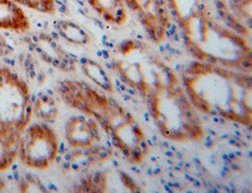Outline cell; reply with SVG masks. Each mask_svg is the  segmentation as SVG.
I'll return each mask as SVG.
<instances>
[{"label":"cell","mask_w":252,"mask_h":193,"mask_svg":"<svg viewBox=\"0 0 252 193\" xmlns=\"http://www.w3.org/2000/svg\"><path fill=\"white\" fill-rule=\"evenodd\" d=\"M184 83L191 102L202 112L252 124L251 76L202 62L186 71Z\"/></svg>","instance_id":"6da1fadb"},{"label":"cell","mask_w":252,"mask_h":193,"mask_svg":"<svg viewBox=\"0 0 252 193\" xmlns=\"http://www.w3.org/2000/svg\"><path fill=\"white\" fill-rule=\"evenodd\" d=\"M181 22L189 49L200 61L251 70L252 49L246 40L226 26L216 22L204 8Z\"/></svg>","instance_id":"7a4b0ae2"},{"label":"cell","mask_w":252,"mask_h":193,"mask_svg":"<svg viewBox=\"0 0 252 193\" xmlns=\"http://www.w3.org/2000/svg\"><path fill=\"white\" fill-rule=\"evenodd\" d=\"M149 111L164 137L174 141L196 140L204 132L188 94L172 85L149 97Z\"/></svg>","instance_id":"3957f363"},{"label":"cell","mask_w":252,"mask_h":193,"mask_svg":"<svg viewBox=\"0 0 252 193\" xmlns=\"http://www.w3.org/2000/svg\"><path fill=\"white\" fill-rule=\"evenodd\" d=\"M33 116L32 92L27 81L0 65V139L16 148Z\"/></svg>","instance_id":"277c9868"},{"label":"cell","mask_w":252,"mask_h":193,"mask_svg":"<svg viewBox=\"0 0 252 193\" xmlns=\"http://www.w3.org/2000/svg\"><path fill=\"white\" fill-rule=\"evenodd\" d=\"M102 127L113 144L132 163H141L149 148L147 137L133 116L103 96L90 116Z\"/></svg>","instance_id":"5b68a950"},{"label":"cell","mask_w":252,"mask_h":193,"mask_svg":"<svg viewBox=\"0 0 252 193\" xmlns=\"http://www.w3.org/2000/svg\"><path fill=\"white\" fill-rule=\"evenodd\" d=\"M17 158L29 169L46 170L56 161L60 142L55 131L46 123L30 124L17 143Z\"/></svg>","instance_id":"8992f818"},{"label":"cell","mask_w":252,"mask_h":193,"mask_svg":"<svg viewBox=\"0 0 252 193\" xmlns=\"http://www.w3.org/2000/svg\"><path fill=\"white\" fill-rule=\"evenodd\" d=\"M117 69L122 79L147 97L178 83L172 71L154 59L146 58L143 62L120 61L117 63Z\"/></svg>","instance_id":"52a82bcc"},{"label":"cell","mask_w":252,"mask_h":193,"mask_svg":"<svg viewBox=\"0 0 252 193\" xmlns=\"http://www.w3.org/2000/svg\"><path fill=\"white\" fill-rule=\"evenodd\" d=\"M126 10L131 11L142 24L149 37L160 42L170 25V11L167 0H124Z\"/></svg>","instance_id":"ba28073f"},{"label":"cell","mask_w":252,"mask_h":193,"mask_svg":"<svg viewBox=\"0 0 252 193\" xmlns=\"http://www.w3.org/2000/svg\"><path fill=\"white\" fill-rule=\"evenodd\" d=\"M31 49L47 65L63 72L76 70V61L49 34L36 33L27 39Z\"/></svg>","instance_id":"9c48e42d"},{"label":"cell","mask_w":252,"mask_h":193,"mask_svg":"<svg viewBox=\"0 0 252 193\" xmlns=\"http://www.w3.org/2000/svg\"><path fill=\"white\" fill-rule=\"evenodd\" d=\"M64 136L69 146L75 149L92 148L101 139L97 122L83 115L69 117L64 124Z\"/></svg>","instance_id":"30bf717a"},{"label":"cell","mask_w":252,"mask_h":193,"mask_svg":"<svg viewBox=\"0 0 252 193\" xmlns=\"http://www.w3.org/2000/svg\"><path fill=\"white\" fill-rule=\"evenodd\" d=\"M30 29L31 22L23 8L10 0H0V30L25 34Z\"/></svg>","instance_id":"8fae6325"},{"label":"cell","mask_w":252,"mask_h":193,"mask_svg":"<svg viewBox=\"0 0 252 193\" xmlns=\"http://www.w3.org/2000/svg\"><path fill=\"white\" fill-rule=\"evenodd\" d=\"M104 21L121 26L127 20V10L124 0H86Z\"/></svg>","instance_id":"7c38bea8"},{"label":"cell","mask_w":252,"mask_h":193,"mask_svg":"<svg viewBox=\"0 0 252 193\" xmlns=\"http://www.w3.org/2000/svg\"><path fill=\"white\" fill-rule=\"evenodd\" d=\"M32 110L36 117L46 124L55 122L59 116L57 103L46 93H40L32 101Z\"/></svg>","instance_id":"4fadbf2b"},{"label":"cell","mask_w":252,"mask_h":193,"mask_svg":"<svg viewBox=\"0 0 252 193\" xmlns=\"http://www.w3.org/2000/svg\"><path fill=\"white\" fill-rule=\"evenodd\" d=\"M55 29L62 38L75 45H86L90 42V37L79 25L66 20L55 22Z\"/></svg>","instance_id":"5bb4252c"},{"label":"cell","mask_w":252,"mask_h":193,"mask_svg":"<svg viewBox=\"0 0 252 193\" xmlns=\"http://www.w3.org/2000/svg\"><path fill=\"white\" fill-rule=\"evenodd\" d=\"M168 5L178 18L183 21L204 8L203 0H167Z\"/></svg>","instance_id":"9a60e30c"},{"label":"cell","mask_w":252,"mask_h":193,"mask_svg":"<svg viewBox=\"0 0 252 193\" xmlns=\"http://www.w3.org/2000/svg\"><path fill=\"white\" fill-rule=\"evenodd\" d=\"M82 69L84 74L94 81L96 84H98L100 87H102L104 90L107 92H114V84L111 81L110 78L107 76L106 72L103 68H101L97 63L93 61H85L82 64Z\"/></svg>","instance_id":"2e32d148"},{"label":"cell","mask_w":252,"mask_h":193,"mask_svg":"<svg viewBox=\"0 0 252 193\" xmlns=\"http://www.w3.org/2000/svg\"><path fill=\"white\" fill-rule=\"evenodd\" d=\"M19 7H26L30 10L52 14L56 11V0H10Z\"/></svg>","instance_id":"e0dca14e"},{"label":"cell","mask_w":252,"mask_h":193,"mask_svg":"<svg viewBox=\"0 0 252 193\" xmlns=\"http://www.w3.org/2000/svg\"><path fill=\"white\" fill-rule=\"evenodd\" d=\"M106 185L107 179L103 173H95L82 182L78 191L83 193H104L106 192Z\"/></svg>","instance_id":"ac0fdd59"},{"label":"cell","mask_w":252,"mask_h":193,"mask_svg":"<svg viewBox=\"0 0 252 193\" xmlns=\"http://www.w3.org/2000/svg\"><path fill=\"white\" fill-rule=\"evenodd\" d=\"M17 159V149L7 146L0 139V172L9 170Z\"/></svg>","instance_id":"d6986e66"},{"label":"cell","mask_w":252,"mask_h":193,"mask_svg":"<svg viewBox=\"0 0 252 193\" xmlns=\"http://www.w3.org/2000/svg\"><path fill=\"white\" fill-rule=\"evenodd\" d=\"M19 191L22 193H41L46 192L41 180L32 174H26L19 182Z\"/></svg>","instance_id":"ffe728a7"},{"label":"cell","mask_w":252,"mask_h":193,"mask_svg":"<svg viewBox=\"0 0 252 193\" xmlns=\"http://www.w3.org/2000/svg\"><path fill=\"white\" fill-rule=\"evenodd\" d=\"M12 51L6 37L0 33V57L8 56Z\"/></svg>","instance_id":"44dd1931"},{"label":"cell","mask_w":252,"mask_h":193,"mask_svg":"<svg viewBox=\"0 0 252 193\" xmlns=\"http://www.w3.org/2000/svg\"><path fill=\"white\" fill-rule=\"evenodd\" d=\"M6 191V182L4 181L3 178H0V192Z\"/></svg>","instance_id":"7402d4cb"}]
</instances>
